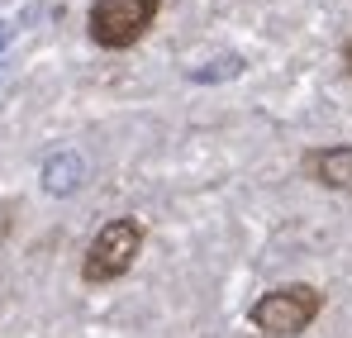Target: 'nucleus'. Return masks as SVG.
I'll list each match as a JSON object with an SVG mask.
<instances>
[{"mask_svg": "<svg viewBox=\"0 0 352 338\" xmlns=\"http://www.w3.org/2000/svg\"><path fill=\"white\" fill-rule=\"evenodd\" d=\"M81 181H86V162L76 153H53L43 162V191L48 196H72Z\"/></svg>", "mask_w": 352, "mask_h": 338, "instance_id": "39448f33", "label": "nucleus"}, {"mask_svg": "<svg viewBox=\"0 0 352 338\" xmlns=\"http://www.w3.org/2000/svg\"><path fill=\"white\" fill-rule=\"evenodd\" d=\"M319 310H324V295L314 286L295 282V286H281V291H267L262 300H252L248 319L267 338H295L319 319Z\"/></svg>", "mask_w": 352, "mask_h": 338, "instance_id": "f257e3e1", "label": "nucleus"}, {"mask_svg": "<svg viewBox=\"0 0 352 338\" xmlns=\"http://www.w3.org/2000/svg\"><path fill=\"white\" fill-rule=\"evenodd\" d=\"M138 248H143V224H138V220H110V224L91 238V248H86L81 282H86V286H110V282H119V277L133 267Z\"/></svg>", "mask_w": 352, "mask_h": 338, "instance_id": "f03ea898", "label": "nucleus"}, {"mask_svg": "<svg viewBox=\"0 0 352 338\" xmlns=\"http://www.w3.org/2000/svg\"><path fill=\"white\" fill-rule=\"evenodd\" d=\"M309 176L329 191H352V143H338V148H319L305 158Z\"/></svg>", "mask_w": 352, "mask_h": 338, "instance_id": "20e7f679", "label": "nucleus"}, {"mask_svg": "<svg viewBox=\"0 0 352 338\" xmlns=\"http://www.w3.org/2000/svg\"><path fill=\"white\" fill-rule=\"evenodd\" d=\"M343 72H348V76H352V39H348V43H343Z\"/></svg>", "mask_w": 352, "mask_h": 338, "instance_id": "0eeeda50", "label": "nucleus"}, {"mask_svg": "<svg viewBox=\"0 0 352 338\" xmlns=\"http://www.w3.org/2000/svg\"><path fill=\"white\" fill-rule=\"evenodd\" d=\"M162 0H91V39L100 48H133Z\"/></svg>", "mask_w": 352, "mask_h": 338, "instance_id": "7ed1b4c3", "label": "nucleus"}, {"mask_svg": "<svg viewBox=\"0 0 352 338\" xmlns=\"http://www.w3.org/2000/svg\"><path fill=\"white\" fill-rule=\"evenodd\" d=\"M10 34H14V29H10V24H0V48L10 43Z\"/></svg>", "mask_w": 352, "mask_h": 338, "instance_id": "6e6552de", "label": "nucleus"}, {"mask_svg": "<svg viewBox=\"0 0 352 338\" xmlns=\"http://www.w3.org/2000/svg\"><path fill=\"white\" fill-rule=\"evenodd\" d=\"M238 72H243V57H219V62L190 72V81H219V76H238Z\"/></svg>", "mask_w": 352, "mask_h": 338, "instance_id": "423d86ee", "label": "nucleus"}, {"mask_svg": "<svg viewBox=\"0 0 352 338\" xmlns=\"http://www.w3.org/2000/svg\"><path fill=\"white\" fill-rule=\"evenodd\" d=\"M0 76H5V67H0Z\"/></svg>", "mask_w": 352, "mask_h": 338, "instance_id": "1a4fd4ad", "label": "nucleus"}]
</instances>
